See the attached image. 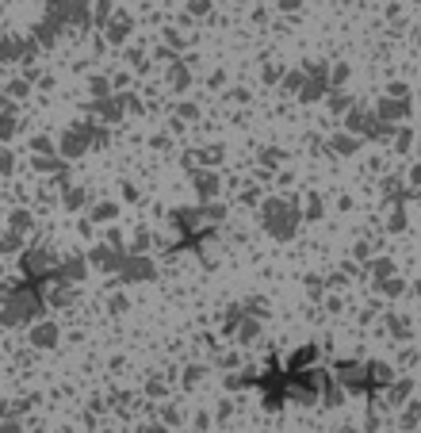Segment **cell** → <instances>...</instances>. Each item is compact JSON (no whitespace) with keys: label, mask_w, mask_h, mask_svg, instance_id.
I'll return each mask as SVG.
<instances>
[{"label":"cell","mask_w":421,"mask_h":433,"mask_svg":"<svg viewBox=\"0 0 421 433\" xmlns=\"http://www.w3.org/2000/svg\"><path fill=\"white\" fill-rule=\"evenodd\" d=\"M341 380H345L348 387H360V383H364V376H360V368H345V372H341Z\"/></svg>","instance_id":"obj_6"},{"label":"cell","mask_w":421,"mask_h":433,"mask_svg":"<svg viewBox=\"0 0 421 433\" xmlns=\"http://www.w3.org/2000/svg\"><path fill=\"white\" fill-rule=\"evenodd\" d=\"M333 146H337L341 154H353V150H356V138H348V134H337V138H333Z\"/></svg>","instance_id":"obj_7"},{"label":"cell","mask_w":421,"mask_h":433,"mask_svg":"<svg viewBox=\"0 0 421 433\" xmlns=\"http://www.w3.org/2000/svg\"><path fill=\"white\" fill-rule=\"evenodd\" d=\"M406 111H410V104H406V100H395V96H387V100H380V111H375V116L391 123V119H402Z\"/></svg>","instance_id":"obj_2"},{"label":"cell","mask_w":421,"mask_h":433,"mask_svg":"<svg viewBox=\"0 0 421 433\" xmlns=\"http://www.w3.org/2000/svg\"><path fill=\"white\" fill-rule=\"evenodd\" d=\"M295 211L288 208V203H268L265 208V226L268 230L276 234V238H291V234H295Z\"/></svg>","instance_id":"obj_1"},{"label":"cell","mask_w":421,"mask_h":433,"mask_svg":"<svg viewBox=\"0 0 421 433\" xmlns=\"http://www.w3.org/2000/svg\"><path fill=\"white\" fill-rule=\"evenodd\" d=\"M330 108H333V111H345V108H353V100H348V92H333V96H330Z\"/></svg>","instance_id":"obj_5"},{"label":"cell","mask_w":421,"mask_h":433,"mask_svg":"<svg viewBox=\"0 0 421 433\" xmlns=\"http://www.w3.org/2000/svg\"><path fill=\"white\" fill-rule=\"evenodd\" d=\"M364 116H368V111H360V108L348 111V131H353V134H360V131H364Z\"/></svg>","instance_id":"obj_4"},{"label":"cell","mask_w":421,"mask_h":433,"mask_svg":"<svg viewBox=\"0 0 421 433\" xmlns=\"http://www.w3.org/2000/svg\"><path fill=\"white\" fill-rule=\"evenodd\" d=\"M149 433H165V430H149Z\"/></svg>","instance_id":"obj_10"},{"label":"cell","mask_w":421,"mask_h":433,"mask_svg":"<svg viewBox=\"0 0 421 433\" xmlns=\"http://www.w3.org/2000/svg\"><path fill=\"white\" fill-rule=\"evenodd\" d=\"M383 292H387V295H398V292H402V284H398V280H383Z\"/></svg>","instance_id":"obj_8"},{"label":"cell","mask_w":421,"mask_h":433,"mask_svg":"<svg viewBox=\"0 0 421 433\" xmlns=\"http://www.w3.org/2000/svg\"><path fill=\"white\" fill-rule=\"evenodd\" d=\"M413 184H421V165H418V169H413Z\"/></svg>","instance_id":"obj_9"},{"label":"cell","mask_w":421,"mask_h":433,"mask_svg":"<svg viewBox=\"0 0 421 433\" xmlns=\"http://www.w3.org/2000/svg\"><path fill=\"white\" fill-rule=\"evenodd\" d=\"M372 380H375V383H391V380H395V372H391L387 365H380V360H375V365H372Z\"/></svg>","instance_id":"obj_3"}]
</instances>
